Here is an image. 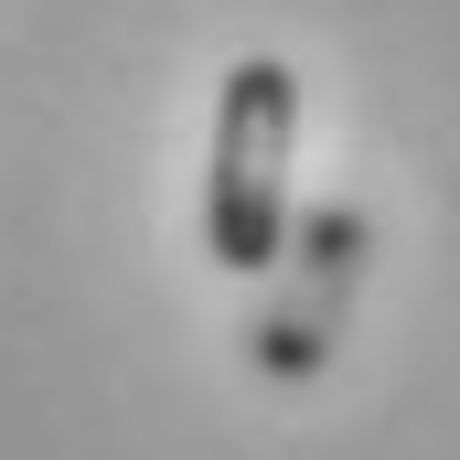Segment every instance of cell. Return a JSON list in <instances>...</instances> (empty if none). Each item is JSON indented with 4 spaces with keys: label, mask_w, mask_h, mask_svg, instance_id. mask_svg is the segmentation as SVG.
<instances>
[{
    "label": "cell",
    "mask_w": 460,
    "mask_h": 460,
    "mask_svg": "<svg viewBox=\"0 0 460 460\" xmlns=\"http://www.w3.org/2000/svg\"><path fill=\"white\" fill-rule=\"evenodd\" d=\"M289 139H300V75L279 54H246L215 97V161H204V257L257 279L289 235Z\"/></svg>",
    "instance_id": "obj_1"
},
{
    "label": "cell",
    "mask_w": 460,
    "mask_h": 460,
    "mask_svg": "<svg viewBox=\"0 0 460 460\" xmlns=\"http://www.w3.org/2000/svg\"><path fill=\"white\" fill-rule=\"evenodd\" d=\"M289 246H300V268H289V289L257 322V364L268 375H322L332 364V332H343V289L364 279V215L353 204H322L311 235H289Z\"/></svg>",
    "instance_id": "obj_2"
}]
</instances>
